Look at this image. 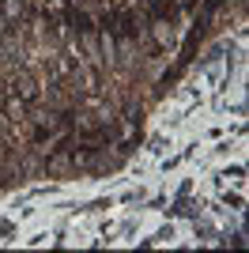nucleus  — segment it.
<instances>
[{"mask_svg":"<svg viewBox=\"0 0 249 253\" xmlns=\"http://www.w3.org/2000/svg\"><path fill=\"white\" fill-rule=\"evenodd\" d=\"M42 170H45L49 178H64V174H72V170H76L72 167V148H57L49 159H45V167H42Z\"/></svg>","mask_w":249,"mask_h":253,"instance_id":"nucleus-1","label":"nucleus"},{"mask_svg":"<svg viewBox=\"0 0 249 253\" xmlns=\"http://www.w3.org/2000/svg\"><path fill=\"white\" fill-rule=\"evenodd\" d=\"M155 42L159 45H170V42H174V31H170V23H166V19H155Z\"/></svg>","mask_w":249,"mask_h":253,"instance_id":"nucleus-2","label":"nucleus"}]
</instances>
